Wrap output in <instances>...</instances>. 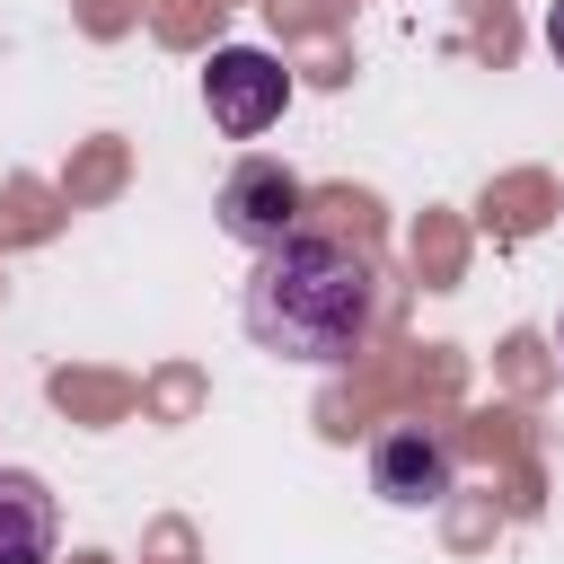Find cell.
I'll return each mask as SVG.
<instances>
[{
    "instance_id": "4",
    "label": "cell",
    "mask_w": 564,
    "mask_h": 564,
    "mask_svg": "<svg viewBox=\"0 0 564 564\" xmlns=\"http://www.w3.org/2000/svg\"><path fill=\"white\" fill-rule=\"evenodd\" d=\"M449 441L441 432H423V423H397V432H379L370 441V494L379 502H397V511H432L441 494H449Z\"/></svg>"
},
{
    "instance_id": "6",
    "label": "cell",
    "mask_w": 564,
    "mask_h": 564,
    "mask_svg": "<svg viewBox=\"0 0 564 564\" xmlns=\"http://www.w3.org/2000/svg\"><path fill=\"white\" fill-rule=\"evenodd\" d=\"M546 44H555V62H564V0L546 9Z\"/></svg>"
},
{
    "instance_id": "5",
    "label": "cell",
    "mask_w": 564,
    "mask_h": 564,
    "mask_svg": "<svg viewBox=\"0 0 564 564\" xmlns=\"http://www.w3.org/2000/svg\"><path fill=\"white\" fill-rule=\"evenodd\" d=\"M53 494L26 476V467H0V564H53Z\"/></svg>"
},
{
    "instance_id": "1",
    "label": "cell",
    "mask_w": 564,
    "mask_h": 564,
    "mask_svg": "<svg viewBox=\"0 0 564 564\" xmlns=\"http://www.w3.org/2000/svg\"><path fill=\"white\" fill-rule=\"evenodd\" d=\"M256 352H282V361H308V370H335L370 344V317H379V273L361 247L344 238H317V229H291L256 256L247 273V300H238Z\"/></svg>"
},
{
    "instance_id": "3",
    "label": "cell",
    "mask_w": 564,
    "mask_h": 564,
    "mask_svg": "<svg viewBox=\"0 0 564 564\" xmlns=\"http://www.w3.org/2000/svg\"><path fill=\"white\" fill-rule=\"evenodd\" d=\"M220 229L247 247V256H264L273 238H291L300 229V176L282 167V159H238L229 176H220Z\"/></svg>"
},
{
    "instance_id": "7",
    "label": "cell",
    "mask_w": 564,
    "mask_h": 564,
    "mask_svg": "<svg viewBox=\"0 0 564 564\" xmlns=\"http://www.w3.org/2000/svg\"><path fill=\"white\" fill-rule=\"evenodd\" d=\"M555 344H564V317H555Z\"/></svg>"
},
{
    "instance_id": "2",
    "label": "cell",
    "mask_w": 564,
    "mask_h": 564,
    "mask_svg": "<svg viewBox=\"0 0 564 564\" xmlns=\"http://www.w3.org/2000/svg\"><path fill=\"white\" fill-rule=\"evenodd\" d=\"M203 106H212V123H220L229 141H256V132L282 123L291 70H282L273 53H256V44H220V53L203 62Z\"/></svg>"
}]
</instances>
